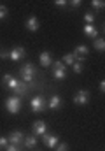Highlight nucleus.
I'll list each match as a JSON object with an SVG mask.
<instances>
[{"mask_svg": "<svg viewBox=\"0 0 105 151\" xmlns=\"http://www.w3.org/2000/svg\"><path fill=\"white\" fill-rule=\"evenodd\" d=\"M5 109H7V113H11V114H18L21 111V99L16 97V95L7 97V100H5Z\"/></svg>", "mask_w": 105, "mask_h": 151, "instance_id": "f257e3e1", "label": "nucleus"}, {"mask_svg": "<svg viewBox=\"0 0 105 151\" xmlns=\"http://www.w3.org/2000/svg\"><path fill=\"white\" fill-rule=\"evenodd\" d=\"M19 76H21V81L23 83H32L34 81V76H35V69L32 63H25L21 69H19Z\"/></svg>", "mask_w": 105, "mask_h": 151, "instance_id": "f03ea898", "label": "nucleus"}, {"mask_svg": "<svg viewBox=\"0 0 105 151\" xmlns=\"http://www.w3.org/2000/svg\"><path fill=\"white\" fill-rule=\"evenodd\" d=\"M53 77L54 79H58V81H63L65 77H67V67L58 60V62H53Z\"/></svg>", "mask_w": 105, "mask_h": 151, "instance_id": "7ed1b4c3", "label": "nucleus"}, {"mask_svg": "<svg viewBox=\"0 0 105 151\" xmlns=\"http://www.w3.org/2000/svg\"><path fill=\"white\" fill-rule=\"evenodd\" d=\"M30 107H32L34 113H42V111L46 109V100H44V97H42V95H35L34 99L30 100Z\"/></svg>", "mask_w": 105, "mask_h": 151, "instance_id": "20e7f679", "label": "nucleus"}, {"mask_svg": "<svg viewBox=\"0 0 105 151\" xmlns=\"http://www.w3.org/2000/svg\"><path fill=\"white\" fill-rule=\"evenodd\" d=\"M89 102V91L88 90H79L75 95H74V104L77 106H86Z\"/></svg>", "mask_w": 105, "mask_h": 151, "instance_id": "39448f33", "label": "nucleus"}, {"mask_svg": "<svg viewBox=\"0 0 105 151\" xmlns=\"http://www.w3.org/2000/svg\"><path fill=\"white\" fill-rule=\"evenodd\" d=\"M25 56H26V51H25V47H21V46L9 49V60H12V62H19V60L25 58Z\"/></svg>", "mask_w": 105, "mask_h": 151, "instance_id": "423d86ee", "label": "nucleus"}, {"mask_svg": "<svg viewBox=\"0 0 105 151\" xmlns=\"http://www.w3.org/2000/svg\"><path fill=\"white\" fill-rule=\"evenodd\" d=\"M42 141H44V144H46L49 150H54L56 144L60 142V137H58L56 134H47V132H46V134L42 135Z\"/></svg>", "mask_w": 105, "mask_h": 151, "instance_id": "0eeeda50", "label": "nucleus"}, {"mask_svg": "<svg viewBox=\"0 0 105 151\" xmlns=\"http://www.w3.org/2000/svg\"><path fill=\"white\" fill-rule=\"evenodd\" d=\"M32 132H34L35 137H42V135L47 132V125H46V121L37 119V121L34 123V127H32Z\"/></svg>", "mask_w": 105, "mask_h": 151, "instance_id": "6e6552de", "label": "nucleus"}, {"mask_svg": "<svg viewBox=\"0 0 105 151\" xmlns=\"http://www.w3.org/2000/svg\"><path fill=\"white\" fill-rule=\"evenodd\" d=\"M23 139H25V134H23V132H19V130L11 132V134H9V137H7L9 144H14V146H19V144L23 142Z\"/></svg>", "mask_w": 105, "mask_h": 151, "instance_id": "1a4fd4ad", "label": "nucleus"}, {"mask_svg": "<svg viewBox=\"0 0 105 151\" xmlns=\"http://www.w3.org/2000/svg\"><path fill=\"white\" fill-rule=\"evenodd\" d=\"M25 27H26L28 32H37L40 28V21L37 19V16H28L26 21H25Z\"/></svg>", "mask_w": 105, "mask_h": 151, "instance_id": "9d476101", "label": "nucleus"}, {"mask_svg": "<svg viewBox=\"0 0 105 151\" xmlns=\"http://www.w3.org/2000/svg\"><path fill=\"white\" fill-rule=\"evenodd\" d=\"M61 106H63L61 97H60V95H51V99H49V102H47V107H49L51 111H58Z\"/></svg>", "mask_w": 105, "mask_h": 151, "instance_id": "9b49d317", "label": "nucleus"}, {"mask_svg": "<svg viewBox=\"0 0 105 151\" xmlns=\"http://www.w3.org/2000/svg\"><path fill=\"white\" fill-rule=\"evenodd\" d=\"M39 63H40V67H51V65H53L51 53H49V51H42L40 56H39Z\"/></svg>", "mask_w": 105, "mask_h": 151, "instance_id": "f8f14e48", "label": "nucleus"}, {"mask_svg": "<svg viewBox=\"0 0 105 151\" xmlns=\"http://www.w3.org/2000/svg\"><path fill=\"white\" fill-rule=\"evenodd\" d=\"M2 81H4V84H5V86L11 90V91H14V90H16V86H18V83H19V81H18L14 76H11V74H5Z\"/></svg>", "mask_w": 105, "mask_h": 151, "instance_id": "ddd939ff", "label": "nucleus"}, {"mask_svg": "<svg viewBox=\"0 0 105 151\" xmlns=\"http://www.w3.org/2000/svg\"><path fill=\"white\" fill-rule=\"evenodd\" d=\"M82 32H84V35H86V37L93 39V40H95V39H98V30H96V27H95V25H84V30H82Z\"/></svg>", "mask_w": 105, "mask_h": 151, "instance_id": "4468645a", "label": "nucleus"}, {"mask_svg": "<svg viewBox=\"0 0 105 151\" xmlns=\"http://www.w3.org/2000/svg\"><path fill=\"white\" fill-rule=\"evenodd\" d=\"M12 93H14L16 97H19V99H21V97H25V95L28 93V84H26V83H23V81H19V83H18V86H16V90H14Z\"/></svg>", "mask_w": 105, "mask_h": 151, "instance_id": "2eb2a0df", "label": "nucleus"}, {"mask_svg": "<svg viewBox=\"0 0 105 151\" xmlns=\"http://www.w3.org/2000/svg\"><path fill=\"white\" fill-rule=\"evenodd\" d=\"M23 144H25V148L32 150V148H35V146H37V137H35V135H25Z\"/></svg>", "mask_w": 105, "mask_h": 151, "instance_id": "dca6fc26", "label": "nucleus"}, {"mask_svg": "<svg viewBox=\"0 0 105 151\" xmlns=\"http://www.w3.org/2000/svg\"><path fill=\"white\" fill-rule=\"evenodd\" d=\"M61 63H63L65 67H72V65L75 63V55H74V53H67V55L63 56V60H61Z\"/></svg>", "mask_w": 105, "mask_h": 151, "instance_id": "f3484780", "label": "nucleus"}, {"mask_svg": "<svg viewBox=\"0 0 105 151\" xmlns=\"http://www.w3.org/2000/svg\"><path fill=\"white\" fill-rule=\"evenodd\" d=\"M93 47H95L96 51L104 53V51H105V40H104V39H95V40H93Z\"/></svg>", "mask_w": 105, "mask_h": 151, "instance_id": "a211bd4d", "label": "nucleus"}, {"mask_svg": "<svg viewBox=\"0 0 105 151\" xmlns=\"http://www.w3.org/2000/svg\"><path fill=\"white\" fill-rule=\"evenodd\" d=\"M88 51H89V49H88V46L79 44V46L75 47V51H74V53H75V55H81V56H88Z\"/></svg>", "mask_w": 105, "mask_h": 151, "instance_id": "6ab92c4d", "label": "nucleus"}, {"mask_svg": "<svg viewBox=\"0 0 105 151\" xmlns=\"http://www.w3.org/2000/svg\"><path fill=\"white\" fill-rule=\"evenodd\" d=\"M91 7L96 9V11H102V9L105 7V2L104 0H93V2H91Z\"/></svg>", "mask_w": 105, "mask_h": 151, "instance_id": "aec40b11", "label": "nucleus"}, {"mask_svg": "<svg viewBox=\"0 0 105 151\" xmlns=\"http://www.w3.org/2000/svg\"><path fill=\"white\" fill-rule=\"evenodd\" d=\"M84 21H86V25H93L95 23V14L93 12H86L84 14Z\"/></svg>", "mask_w": 105, "mask_h": 151, "instance_id": "412c9836", "label": "nucleus"}, {"mask_svg": "<svg viewBox=\"0 0 105 151\" xmlns=\"http://www.w3.org/2000/svg\"><path fill=\"white\" fill-rule=\"evenodd\" d=\"M82 69H84V65H82V63H79V62H75V63L72 65V70H74L75 74H81V72H82Z\"/></svg>", "mask_w": 105, "mask_h": 151, "instance_id": "4be33fe9", "label": "nucleus"}, {"mask_svg": "<svg viewBox=\"0 0 105 151\" xmlns=\"http://www.w3.org/2000/svg\"><path fill=\"white\" fill-rule=\"evenodd\" d=\"M54 150H56V151H69L70 148H69V144H67V142H58Z\"/></svg>", "mask_w": 105, "mask_h": 151, "instance_id": "5701e85b", "label": "nucleus"}, {"mask_svg": "<svg viewBox=\"0 0 105 151\" xmlns=\"http://www.w3.org/2000/svg\"><path fill=\"white\" fill-rule=\"evenodd\" d=\"M7 14H9L7 7H5V5H0V21H2V19H5V18H7Z\"/></svg>", "mask_w": 105, "mask_h": 151, "instance_id": "b1692460", "label": "nucleus"}, {"mask_svg": "<svg viewBox=\"0 0 105 151\" xmlns=\"http://www.w3.org/2000/svg\"><path fill=\"white\" fill-rule=\"evenodd\" d=\"M54 5L63 9V7H67V5H69V2H67V0H56V2H54Z\"/></svg>", "mask_w": 105, "mask_h": 151, "instance_id": "393cba45", "label": "nucleus"}, {"mask_svg": "<svg viewBox=\"0 0 105 151\" xmlns=\"http://www.w3.org/2000/svg\"><path fill=\"white\" fill-rule=\"evenodd\" d=\"M69 4H70V7L77 9V7H81V4H82V2H81V0H72V2H69Z\"/></svg>", "mask_w": 105, "mask_h": 151, "instance_id": "a878e982", "label": "nucleus"}, {"mask_svg": "<svg viewBox=\"0 0 105 151\" xmlns=\"http://www.w3.org/2000/svg\"><path fill=\"white\" fill-rule=\"evenodd\" d=\"M0 58H2V60L9 58V49H2V51H0Z\"/></svg>", "mask_w": 105, "mask_h": 151, "instance_id": "bb28decb", "label": "nucleus"}, {"mask_svg": "<svg viewBox=\"0 0 105 151\" xmlns=\"http://www.w3.org/2000/svg\"><path fill=\"white\" fill-rule=\"evenodd\" d=\"M7 144H9L7 137H0V148H7Z\"/></svg>", "mask_w": 105, "mask_h": 151, "instance_id": "cd10ccee", "label": "nucleus"}, {"mask_svg": "<svg viewBox=\"0 0 105 151\" xmlns=\"http://www.w3.org/2000/svg\"><path fill=\"white\" fill-rule=\"evenodd\" d=\"M5 151H19V148H18V146H14V144H7Z\"/></svg>", "mask_w": 105, "mask_h": 151, "instance_id": "c85d7f7f", "label": "nucleus"}, {"mask_svg": "<svg viewBox=\"0 0 105 151\" xmlns=\"http://www.w3.org/2000/svg\"><path fill=\"white\" fill-rule=\"evenodd\" d=\"M98 90H100L102 93H104V91H105V81H104V79L100 81V84H98Z\"/></svg>", "mask_w": 105, "mask_h": 151, "instance_id": "c756f323", "label": "nucleus"}, {"mask_svg": "<svg viewBox=\"0 0 105 151\" xmlns=\"http://www.w3.org/2000/svg\"><path fill=\"white\" fill-rule=\"evenodd\" d=\"M0 151H2V148H0Z\"/></svg>", "mask_w": 105, "mask_h": 151, "instance_id": "7c9ffc66", "label": "nucleus"}]
</instances>
